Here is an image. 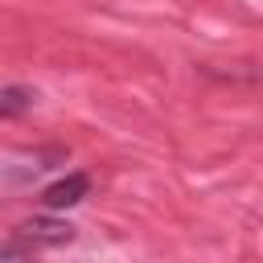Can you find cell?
<instances>
[{
    "mask_svg": "<svg viewBox=\"0 0 263 263\" xmlns=\"http://www.w3.org/2000/svg\"><path fill=\"white\" fill-rule=\"evenodd\" d=\"M16 234L33 247H66L74 242V226L70 222H58V218H29L16 226Z\"/></svg>",
    "mask_w": 263,
    "mask_h": 263,
    "instance_id": "6da1fadb",
    "label": "cell"
},
{
    "mask_svg": "<svg viewBox=\"0 0 263 263\" xmlns=\"http://www.w3.org/2000/svg\"><path fill=\"white\" fill-rule=\"evenodd\" d=\"M86 193H90V177H86V173H70V177H62V181H53V185L41 193V201H45V210H70V205H78Z\"/></svg>",
    "mask_w": 263,
    "mask_h": 263,
    "instance_id": "7a4b0ae2",
    "label": "cell"
},
{
    "mask_svg": "<svg viewBox=\"0 0 263 263\" xmlns=\"http://www.w3.org/2000/svg\"><path fill=\"white\" fill-rule=\"evenodd\" d=\"M33 103H37L33 86H4L0 90V115H25Z\"/></svg>",
    "mask_w": 263,
    "mask_h": 263,
    "instance_id": "3957f363",
    "label": "cell"
},
{
    "mask_svg": "<svg viewBox=\"0 0 263 263\" xmlns=\"http://www.w3.org/2000/svg\"><path fill=\"white\" fill-rule=\"evenodd\" d=\"M0 263H33V259H29V251H21V247H0Z\"/></svg>",
    "mask_w": 263,
    "mask_h": 263,
    "instance_id": "277c9868",
    "label": "cell"
}]
</instances>
